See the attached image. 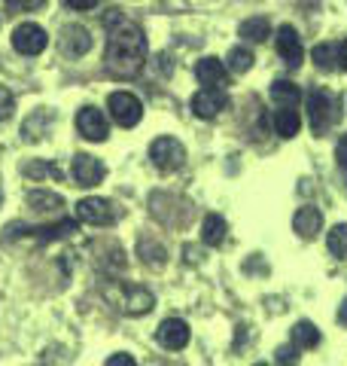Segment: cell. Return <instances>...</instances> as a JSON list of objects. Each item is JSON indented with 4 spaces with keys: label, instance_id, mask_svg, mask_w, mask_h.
Segmentation results:
<instances>
[{
    "label": "cell",
    "instance_id": "cell-6",
    "mask_svg": "<svg viewBox=\"0 0 347 366\" xmlns=\"http://www.w3.org/2000/svg\"><path fill=\"white\" fill-rule=\"evenodd\" d=\"M226 107H228V95L219 86H204L201 92H195V98H192V113L198 119H216Z\"/></svg>",
    "mask_w": 347,
    "mask_h": 366
},
{
    "label": "cell",
    "instance_id": "cell-30",
    "mask_svg": "<svg viewBox=\"0 0 347 366\" xmlns=\"http://www.w3.org/2000/svg\"><path fill=\"white\" fill-rule=\"evenodd\" d=\"M335 159H338V165L347 168V134L338 141V147H335Z\"/></svg>",
    "mask_w": 347,
    "mask_h": 366
},
{
    "label": "cell",
    "instance_id": "cell-2",
    "mask_svg": "<svg viewBox=\"0 0 347 366\" xmlns=\"http://www.w3.org/2000/svg\"><path fill=\"white\" fill-rule=\"evenodd\" d=\"M308 122H311V132L323 134L329 125L338 122V101H335L329 92L314 89L308 95Z\"/></svg>",
    "mask_w": 347,
    "mask_h": 366
},
{
    "label": "cell",
    "instance_id": "cell-16",
    "mask_svg": "<svg viewBox=\"0 0 347 366\" xmlns=\"http://www.w3.org/2000/svg\"><path fill=\"white\" fill-rule=\"evenodd\" d=\"M302 98H305V92L296 83H289V79H277V83L271 86V101L277 107H298Z\"/></svg>",
    "mask_w": 347,
    "mask_h": 366
},
{
    "label": "cell",
    "instance_id": "cell-5",
    "mask_svg": "<svg viewBox=\"0 0 347 366\" xmlns=\"http://www.w3.org/2000/svg\"><path fill=\"white\" fill-rule=\"evenodd\" d=\"M149 159H153V165L159 171H177L183 165V159H186V150H183L177 137H156L149 144Z\"/></svg>",
    "mask_w": 347,
    "mask_h": 366
},
{
    "label": "cell",
    "instance_id": "cell-20",
    "mask_svg": "<svg viewBox=\"0 0 347 366\" xmlns=\"http://www.w3.org/2000/svg\"><path fill=\"white\" fill-rule=\"evenodd\" d=\"M137 254L144 257V262H146L149 269H161V266H165V259H168L165 244H159L156 238H149V235L141 238V244H137Z\"/></svg>",
    "mask_w": 347,
    "mask_h": 366
},
{
    "label": "cell",
    "instance_id": "cell-33",
    "mask_svg": "<svg viewBox=\"0 0 347 366\" xmlns=\"http://www.w3.org/2000/svg\"><path fill=\"white\" fill-rule=\"evenodd\" d=\"M338 67L347 74V40H341V43H338Z\"/></svg>",
    "mask_w": 347,
    "mask_h": 366
},
{
    "label": "cell",
    "instance_id": "cell-18",
    "mask_svg": "<svg viewBox=\"0 0 347 366\" xmlns=\"http://www.w3.org/2000/svg\"><path fill=\"white\" fill-rule=\"evenodd\" d=\"M298 129H302V117H298L296 107H281V110H274V134H281V137H296Z\"/></svg>",
    "mask_w": 347,
    "mask_h": 366
},
{
    "label": "cell",
    "instance_id": "cell-23",
    "mask_svg": "<svg viewBox=\"0 0 347 366\" xmlns=\"http://www.w3.org/2000/svg\"><path fill=\"white\" fill-rule=\"evenodd\" d=\"M293 342H296V348H317V345H320L317 327L311 324V320H302V324H296V327H293Z\"/></svg>",
    "mask_w": 347,
    "mask_h": 366
},
{
    "label": "cell",
    "instance_id": "cell-1",
    "mask_svg": "<svg viewBox=\"0 0 347 366\" xmlns=\"http://www.w3.org/2000/svg\"><path fill=\"white\" fill-rule=\"evenodd\" d=\"M104 25L110 28L107 52H104V67L119 79L141 74V67L146 64V37H144L141 25L129 21L119 9H110V16L104 19Z\"/></svg>",
    "mask_w": 347,
    "mask_h": 366
},
{
    "label": "cell",
    "instance_id": "cell-3",
    "mask_svg": "<svg viewBox=\"0 0 347 366\" xmlns=\"http://www.w3.org/2000/svg\"><path fill=\"white\" fill-rule=\"evenodd\" d=\"M107 296L122 308L125 315H131V317L149 315V312H153V305H156V296L149 293L146 287H119V290H113Z\"/></svg>",
    "mask_w": 347,
    "mask_h": 366
},
{
    "label": "cell",
    "instance_id": "cell-11",
    "mask_svg": "<svg viewBox=\"0 0 347 366\" xmlns=\"http://www.w3.org/2000/svg\"><path fill=\"white\" fill-rule=\"evenodd\" d=\"M277 55L289 64V67H298L305 59V49H302V40H298V31L293 25H281V31H277Z\"/></svg>",
    "mask_w": 347,
    "mask_h": 366
},
{
    "label": "cell",
    "instance_id": "cell-13",
    "mask_svg": "<svg viewBox=\"0 0 347 366\" xmlns=\"http://www.w3.org/2000/svg\"><path fill=\"white\" fill-rule=\"evenodd\" d=\"M89 49H91V37L83 25H67L61 31V55H67V59H83Z\"/></svg>",
    "mask_w": 347,
    "mask_h": 366
},
{
    "label": "cell",
    "instance_id": "cell-19",
    "mask_svg": "<svg viewBox=\"0 0 347 366\" xmlns=\"http://www.w3.org/2000/svg\"><path fill=\"white\" fill-rule=\"evenodd\" d=\"M28 204L34 211H40V214H52V211L64 208V199L58 196V192H49V189H31L28 192Z\"/></svg>",
    "mask_w": 347,
    "mask_h": 366
},
{
    "label": "cell",
    "instance_id": "cell-24",
    "mask_svg": "<svg viewBox=\"0 0 347 366\" xmlns=\"http://www.w3.org/2000/svg\"><path fill=\"white\" fill-rule=\"evenodd\" d=\"M34 238H40V242H55V238H64L76 232V223L74 220H61V223H52V226H43V229H31Z\"/></svg>",
    "mask_w": 347,
    "mask_h": 366
},
{
    "label": "cell",
    "instance_id": "cell-22",
    "mask_svg": "<svg viewBox=\"0 0 347 366\" xmlns=\"http://www.w3.org/2000/svg\"><path fill=\"white\" fill-rule=\"evenodd\" d=\"M311 59L320 71H332V67H338V43H320L314 46V52H311Z\"/></svg>",
    "mask_w": 347,
    "mask_h": 366
},
{
    "label": "cell",
    "instance_id": "cell-14",
    "mask_svg": "<svg viewBox=\"0 0 347 366\" xmlns=\"http://www.w3.org/2000/svg\"><path fill=\"white\" fill-rule=\"evenodd\" d=\"M323 229V214L317 208H311V204H305V208H298L296 217H293V232L298 238H305V242H311V238H317V232Z\"/></svg>",
    "mask_w": 347,
    "mask_h": 366
},
{
    "label": "cell",
    "instance_id": "cell-7",
    "mask_svg": "<svg viewBox=\"0 0 347 366\" xmlns=\"http://www.w3.org/2000/svg\"><path fill=\"white\" fill-rule=\"evenodd\" d=\"M76 129H79V134H83L86 141L101 144V141H107V134H110V122H107V117H104V110L83 107L76 113Z\"/></svg>",
    "mask_w": 347,
    "mask_h": 366
},
{
    "label": "cell",
    "instance_id": "cell-31",
    "mask_svg": "<svg viewBox=\"0 0 347 366\" xmlns=\"http://www.w3.org/2000/svg\"><path fill=\"white\" fill-rule=\"evenodd\" d=\"M296 363L298 360V354H296V348H277V363Z\"/></svg>",
    "mask_w": 347,
    "mask_h": 366
},
{
    "label": "cell",
    "instance_id": "cell-26",
    "mask_svg": "<svg viewBox=\"0 0 347 366\" xmlns=\"http://www.w3.org/2000/svg\"><path fill=\"white\" fill-rule=\"evenodd\" d=\"M326 247L332 257H347V223H338L329 229V238H326Z\"/></svg>",
    "mask_w": 347,
    "mask_h": 366
},
{
    "label": "cell",
    "instance_id": "cell-29",
    "mask_svg": "<svg viewBox=\"0 0 347 366\" xmlns=\"http://www.w3.org/2000/svg\"><path fill=\"white\" fill-rule=\"evenodd\" d=\"M71 9H79V13H86V9H91V6H98L101 0H64Z\"/></svg>",
    "mask_w": 347,
    "mask_h": 366
},
{
    "label": "cell",
    "instance_id": "cell-25",
    "mask_svg": "<svg viewBox=\"0 0 347 366\" xmlns=\"http://www.w3.org/2000/svg\"><path fill=\"white\" fill-rule=\"evenodd\" d=\"M253 52L247 49V46H235V49L228 52V71L231 74H247L250 67H253Z\"/></svg>",
    "mask_w": 347,
    "mask_h": 366
},
{
    "label": "cell",
    "instance_id": "cell-10",
    "mask_svg": "<svg viewBox=\"0 0 347 366\" xmlns=\"http://www.w3.org/2000/svg\"><path fill=\"white\" fill-rule=\"evenodd\" d=\"M189 324L186 320H180V317H168V320H161L159 324V333H156V339H159V345L161 348H168V351H183L189 345Z\"/></svg>",
    "mask_w": 347,
    "mask_h": 366
},
{
    "label": "cell",
    "instance_id": "cell-36",
    "mask_svg": "<svg viewBox=\"0 0 347 366\" xmlns=\"http://www.w3.org/2000/svg\"><path fill=\"white\" fill-rule=\"evenodd\" d=\"M0 202H4V192H0Z\"/></svg>",
    "mask_w": 347,
    "mask_h": 366
},
{
    "label": "cell",
    "instance_id": "cell-8",
    "mask_svg": "<svg viewBox=\"0 0 347 366\" xmlns=\"http://www.w3.org/2000/svg\"><path fill=\"white\" fill-rule=\"evenodd\" d=\"M13 46H16V52H21V55H40L46 46H49V37H46V31L40 25L25 21V25H19L13 31Z\"/></svg>",
    "mask_w": 347,
    "mask_h": 366
},
{
    "label": "cell",
    "instance_id": "cell-4",
    "mask_svg": "<svg viewBox=\"0 0 347 366\" xmlns=\"http://www.w3.org/2000/svg\"><path fill=\"white\" fill-rule=\"evenodd\" d=\"M107 107H110V117L119 122L122 129H134V125L144 119V104H141V98L131 95V92H113Z\"/></svg>",
    "mask_w": 347,
    "mask_h": 366
},
{
    "label": "cell",
    "instance_id": "cell-17",
    "mask_svg": "<svg viewBox=\"0 0 347 366\" xmlns=\"http://www.w3.org/2000/svg\"><path fill=\"white\" fill-rule=\"evenodd\" d=\"M226 232H228V226H226V220L219 214H207L204 217V223H201V242L207 244V247H219L226 242Z\"/></svg>",
    "mask_w": 347,
    "mask_h": 366
},
{
    "label": "cell",
    "instance_id": "cell-12",
    "mask_svg": "<svg viewBox=\"0 0 347 366\" xmlns=\"http://www.w3.org/2000/svg\"><path fill=\"white\" fill-rule=\"evenodd\" d=\"M71 174H74V180H76V187H98V183L104 180V162H101L98 156L79 153V156H74Z\"/></svg>",
    "mask_w": 347,
    "mask_h": 366
},
{
    "label": "cell",
    "instance_id": "cell-9",
    "mask_svg": "<svg viewBox=\"0 0 347 366\" xmlns=\"http://www.w3.org/2000/svg\"><path fill=\"white\" fill-rule=\"evenodd\" d=\"M113 204L101 196H89L76 204V220L86 223V226H107L113 223Z\"/></svg>",
    "mask_w": 347,
    "mask_h": 366
},
{
    "label": "cell",
    "instance_id": "cell-35",
    "mask_svg": "<svg viewBox=\"0 0 347 366\" xmlns=\"http://www.w3.org/2000/svg\"><path fill=\"white\" fill-rule=\"evenodd\" d=\"M338 324H344V327H347V300L338 305Z\"/></svg>",
    "mask_w": 347,
    "mask_h": 366
},
{
    "label": "cell",
    "instance_id": "cell-34",
    "mask_svg": "<svg viewBox=\"0 0 347 366\" xmlns=\"http://www.w3.org/2000/svg\"><path fill=\"white\" fill-rule=\"evenodd\" d=\"M6 4H16L21 9H37V6H43V0H6Z\"/></svg>",
    "mask_w": 347,
    "mask_h": 366
},
{
    "label": "cell",
    "instance_id": "cell-21",
    "mask_svg": "<svg viewBox=\"0 0 347 366\" xmlns=\"http://www.w3.org/2000/svg\"><path fill=\"white\" fill-rule=\"evenodd\" d=\"M238 34L244 37L247 43H265L271 37V25H268V19H247V21H241V28Z\"/></svg>",
    "mask_w": 347,
    "mask_h": 366
},
{
    "label": "cell",
    "instance_id": "cell-15",
    "mask_svg": "<svg viewBox=\"0 0 347 366\" xmlns=\"http://www.w3.org/2000/svg\"><path fill=\"white\" fill-rule=\"evenodd\" d=\"M195 76H198L201 86H219L223 89L226 79H228V67L219 59H213V55H207V59H201L198 64H195Z\"/></svg>",
    "mask_w": 347,
    "mask_h": 366
},
{
    "label": "cell",
    "instance_id": "cell-27",
    "mask_svg": "<svg viewBox=\"0 0 347 366\" xmlns=\"http://www.w3.org/2000/svg\"><path fill=\"white\" fill-rule=\"evenodd\" d=\"M25 174L28 177H46V174H49V177H55V180H61L64 174H61V168H55V165H49V162H28L25 165Z\"/></svg>",
    "mask_w": 347,
    "mask_h": 366
},
{
    "label": "cell",
    "instance_id": "cell-28",
    "mask_svg": "<svg viewBox=\"0 0 347 366\" xmlns=\"http://www.w3.org/2000/svg\"><path fill=\"white\" fill-rule=\"evenodd\" d=\"M13 110H16V98H13V92H9L6 86H0V122L13 117Z\"/></svg>",
    "mask_w": 347,
    "mask_h": 366
},
{
    "label": "cell",
    "instance_id": "cell-32",
    "mask_svg": "<svg viewBox=\"0 0 347 366\" xmlns=\"http://www.w3.org/2000/svg\"><path fill=\"white\" fill-rule=\"evenodd\" d=\"M107 366H134V357H129V354H113Z\"/></svg>",
    "mask_w": 347,
    "mask_h": 366
}]
</instances>
